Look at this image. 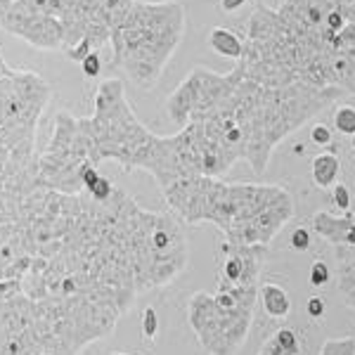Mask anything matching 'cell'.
Returning a JSON list of instances; mask_svg holds the SVG:
<instances>
[{"mask_svg":"<svg viewBox=\"0 0 355 355\" xmlns=\"http://www.w3.org/2000/svg\"><path fill=\"white\" fill-rule=\"evenodd\" d=\"M162 192L185 223H214L232 244L268 246L294 216V199L279 185H227L197 175L175 180Z\"/></svg>","mask_w":355,"mask_h":355,"instance_id":"6da1fadb","label":"cell"},{"mask_svg":"<svg viewBox=\"0 0 355 355\" xmlns=\"http://www.w3.org/2000/svg\"><path fill=\"white\" fill-rule=\"evenodd\" d=\"M185 36V10L178 3L110 0L112 69L142 90H152Z\"/></svg>","mask_w":355,"mask_h":355,"instance_id":"7a4b0ae2","label":"cell"},{"mask_svg":"<svg viewBox=\"0 0 355 355\" xmlns=\"http://www.w3.org/2000/svg\"><path fill=\"white\" fill-rule=\"evenodd\" d=\"M90 130L95 140V162H116L123 171H135L140 154L150 147L154 133L145 128L130 110L121 78H105L97 85Z\"/></svg>","mask_w":355,"mask_h":355,"instance_id":"3957f363","label":"cell"},{"mask_svg":"<svg viewBox=\"0 0 355 355\" xmlns=\"http://www.w3.org/2000/svg\"><path fill=\"white\" fill-rule=\"evenodd\" d=\"M85 164L97 166L90 119H73L71 114L60 112L48 150L38 157V182L53 192L76 197L85 192L81 182Z\"/></svg>","mask_w":355,"mask_h":355,"instance_id":"277c9868","label":"cell"},{"mask_svg":"<svg viewBox=\"0 0 355 355\" xmlns=\"http://www.w3.org/2000/svg\"><path fill=\"white\" fill-rule=\"evenodd\" d=\"M53 100L50 83L28 69H10L0 76V150L36 142V128Z\"/></svg>","mask_w":355,"mask_h":355,"instance_id":"5b68a950","label":"cell"},{"mask_svg":"<svg viewBox=\"0 0 355 355\" xmlns=\"http://www.w3.org/2000/svg\"><path fill=\"white\" fill-rule=\"evenodd\" d=\"M26 8L57 19L64 28V53L81 62L110 43V0H19Z\"/></svg>","mask_w":355,"mask_h":355,"instance_id":"8992f818","label":"cell"},{"mask_svg":"<svg viewBox=\"0 0 355 355\" xmlns=\"http://www.w3.org/2000/svg\"><path fill=\"white\" fill-rule=\"evenodd\" d=\"M256 303L220 308L214 294L197 291L187 303V320L197 331L199 343L211 355H234L244 346Z\"/></svg>","mask_w":355,"mask_h":355,"instance_id":"52a82bcc","label":"cell"},{"mask_svg":"<svg viewBox=\"0 0 355 355\" xmlns=\"http://www.w3.org/2000/svg\"><path fill=\"white\" fill-rule=\"evenodd\" d=\"M0 28L38 50H64V28L60 21L26 8L19 0H10L0 17Z\"/></svg>","mask_w":355,"mask_h":355,"instance_id":"ba28073f","label":"cell"},{"mask_svg":"<svg viewBox=\"0 0 355 355\" xmlns=\"http://www.w3.org/2000/svg\"><path fill=\"white\" fill-rule=\"evenodd\" d=\"M33 263L26 230L19 223H0V282L21 279Z\"/></svg>","mask_w":355,"mask_h":355,"instance_id":"9c48e42d","label":"cell"},{"mask_svg":"<svg viewBox=\"0 0 355 355\" xmlns=\"http://www.w3.org/2000/svg\"><path fill=\"white\" fill-rule=\"evenodd\" d=\"M223 266H220V282L230 284H259V275L266 259V246L254 244H232L223 242Z\"/></svg>","mask_w":355,"mask_h":355,"instance_id":"30bf717a","label":"cell"},{"mask_svg":"<svg viewBox=\"0 0 355 355\" xmlns=\"http://www.w3.org/2000/svg\"><path fill=\"white\" fill-rule=\"evenodd\" d=\"M313 225L320 237L329 239L334 246H355V216L334 218L327 211H320L313 218Z\"/></svg>","mask_w":355,"mask_h":355,"instance_id":"8fae6325","label":"cell"},{"mask_svg":"<svg viewBox=\"0 0 355 355\" xmlns=\"http://www.w3.org/2000/svg\"><path fill=\"white\" fill-rule=\"evenodd\" d=\"M259 301H261L263 311L275 320H284L291 313V299H289L287 289L275 282L259 284Z\"/></svg>","mask_w":355,"mask_h":355,"instance_id":"7c38bea8","label":"cell"},{"mask_svg":"<svg viewBox=\"0 0 355 355\" xmlns=\"http://www.w3.org/2000/svg\"><path fill=\"white\" fill-rule=\"evenodd\" d=\"M209 45L216 55L227 57V60H234V62H239L244 55V41L232 31V28L214 26L209 33Z\"/></svg>","mask_w":355,"mask_h":355,"instance_id":"4fadbf2b","label":"cell"},{"mask_svg":"<svg viewBox=\"0 0 355 355\" xmlns=\"http://www.w3.org/2000/svg\"><path fill=\"white\" fill-rule=\"evenodd\" d=\"M339 171H341V164H339V157L334 152H322L313 159V182L322 190L327 187H334L336 185V178H339Z\"/></svg>","mask_w":355,"mask_h":355,"instance_id":"5bb4252c","label":"cell"},{"mask_svg":"<svg viewBox=\"0 0 355 355\" xmlns=\"http://www.w3.org/2000/svg\"><path fill=\"white\" fill-rule=\"evenodd\" d=\"M301 353V341L296 336L294 329H277L270 339L266 341V346L261 348L259 355H299Z\"/></svg>","mask_w":355,"mask_h":355,"instance_id":"9a60e30c","label":"cell"},{"mask_svg":"<svg viewBox=\"0 0 355 355\" xmlns=\"http://www.w3.org/2000/svg\"><path fill=\"white\" fill-rule=\"evenodd\" d=\"M334 125L341 135H355V107L351 105H341L334 112Z\"/></svg>","mask_w":355,"mask_h":355,"instance_id":"2e32d148","label":"cell"},{"mask_svg":"<svg viewBox=\"0 0 355 355\" xmlns=\"http://www.w3.org/2000/svg\"><path fill=\"white\" fill-rule=\"evenodd\" d=\"M320 355H355V339H329L324 341Z\"/></svg>","mask_w":355,"mask_h":355,"instance_id":"e0dca14e","label":"cell"},{"mask_svg":"<svg viewBox=\"0 0 355 355\" xmlns=\"http://www.w3.org/2000/svg\"><path fill=\"white\" fill-rule=\"evenodd\" d=\"M114 190H116V185H114L110 178L102 175L100 180H97L95 185L90 187V190L85 192V194H88V197L93 199V202H107V199H110L112 194H114Z\"/></svg>","mask_w":355,"mask_h":355,"instance_id":"ac0fdd59","label":"cell"},{"mask_svg":"<svg viewBox=\"0 0 355 355\" xmlns=\"http://www.w3.org/2000/svg\"><path fill=\"white\" fill-rule=\"evenodd\" d=\"M331 279V270L324 261H315L311 266V284L313 287H324Z\"/></svg>","mask_w":355,"mask_h":355,"instance_id":"d6986e66","label":"cell"},{"mask_svg":"<svg viewBox=\"0 0 355 355\" xmlns=\"http://www.w3.org/2000/svg\"><path fill=\"white\" fill-rule=\"evenodd\" d=\"M159 331V318H157V311H154L152 306L145 308V313H142V336L145 339H154Z\"/></svg>","mask_w":355,"mask_h":355,"instance_id":"ffe728a7","label":"cell"},{"mask_svg":"<svg viewBox=\"0 0 355 355\" xmlns=\"http://www.w3.org/2000/svg\"><path fill=\"white\" fill-rule=\"evenodd\" d=\"M311 140H313L318 147H329V145H331V140H334V133H331L329 125L315 123L313 128H311Z\"/></svg>","mask_w":355,"mask_h":355,"instance_id":"44dd1931","label":"cell"},{"mask_svg":"<svg viewBox=\"0 0 355 355\" xmlns=\"http://www.w3.org/2000/svg\"><path fill=\"white\" fill-rule=\"evenodd\" d=\"M81 69H83V73H85L88 78H97V76H100V71H102L100 53H90V55L81 62Z\"/></svg>","mask_w":355,"mask_h":355,"instance_id":"7402d4cb","label":"cell"},{"mask_svg":"<svg viewBox=\"0 0 355 355\" xmlns=\"http://www.w3.org/2000/svg\"><path fill=\"white\" fill-rule=\"evenodd\" d=\"M291 249L296 251L311 249V232H308V227H296L294 234H291Z\"/></svg>","mask_w":355,"mask_h":355,"instance_id":"603a6c76","label":"cell"},{"mask_svg":"<svg viewBox=\"0 0 355 355\" xmlns=\"http://www.w3.org/2000/svg\"><path fill=\"white\" fill-rule=\"evenodd\" d=\"M324 311H327V306H324V299H322V296H311V299H308V303H306L308 318L320 320V318H324Z\"/></svg>","mask_w":355,"mask_h":355,"instance_id":"cb8c5ba5","label":"cell"},{"mask_svg":"<svg viewBox=\"0 0 355 355\" xmlns=\"http://www.w3.org/2000/svg\"><path fill=\"white\" fill-rule=\"evenodd\" d=\"M100 171H97V166L95 164H85L83 168H81V182H83V190L88 192L90 187L95 185L97 180H100Z\"/></svg>","mask_w":355,"mask_h":355,"instance_id":"d4e9b609","label":"cell"},{"mask_svg":"<svg viewBox=\"0 0 355 355\" xmlns=\"http://www.w3.org/2000/svg\"><path fill=\"white\" fill-rule=\"evenodd\" d=\"M334 204L339 206L341 211L351 209V190H348L346 185H341V182H336L334 185Z\"/></svg>","mask_w":355,"mask_h":355,"instance_id":"484cf974","label":"cell"},{"mask_svg":"<svg viewBox=\"0 0 355 355\" xmlns=\"http://www.w3.org/2000/svg\"><path fill=\"white\" fill-rule=\"evenodd\" d=\"M244 3H249V0H220V8L223 12H237Z\"/></svg>","mask_w":355,"mask_h":355,"instance_id":"4316f807","label":"cell"},{"mask_svg":"<svg viewBox=\"0 0 355 355\" xmlns=\"http://www.w3.org/2000/svg\"><path fill=\"white\" fill-rule=\"evenodd\" d=\"M294 154H299V157H303V154H306V147H303V145H296V147H294Z\"/></svg>","mask_w":355,"mask_h":355,"instance_id":"83f0119b","label":"cell"},{"mask_svg":"<svg viewBox=\"0 0 355 355\" xmlns=\"http://www.w3.org/2000/svg\"><path fill=\"white\" fill-rule=\"evenodd\" d=\"M351 147H353V152H355V135L351 137Z\"/></svg>","mask_w":355,"mask_h":355,"instance_id":"f1b7e54d","label":"cell"},{"mask_svg":"<svg viewBox=\"0 0 355 355\" xmlns=\"http://www.w3.org/2000/svg\"><path fill=\"white\" fill-rule=\"evenodd\" d=\"M112 355H130V353H112Z\"/></svg>","mask_w":355,"mask_h":355,"instance_id":"f546056e","label":"cell"}]
</instances>
